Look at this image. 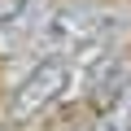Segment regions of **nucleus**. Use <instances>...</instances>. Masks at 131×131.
I'll return each instance as SVG.
<instances>
[{
    "label": "nucleus",
    "instance_id": "2",
    "mask_svg": "<svg viewBox=\"0 0 131 131\" xmlns=\"http://www.w3.org/2000/svg\"><path fill=\"white\" fill-rule=\"evenodd\" d=\"M127 83H131V61H127V57H109V52H105V57L92 66V79H88L92 109L101 114V109H105V105H109V101H114Z\"/></svg>",
    "mask_w": 131,
    "mask_h": 131
},
{
    "label": "nucleus",
    "instance_id": "1",
    "mask_svg": "<svg viewBox=\"0 0 131 131\" xmlns=\"http://www.w3.org/2000/svg\"><path fill=\"white\" fill-rule=\"evenodd\" d=\"M74 57H66V52H48V57H39L35 61V70L18 83V92H13V105H9V118L13 122H31L35 114H44L57 96H66V88H70V79H74Z\"/></svg>",
    "mask_w": 131,
    "mask_h": 131
},
{
    "label": "nucleus",
    "instance_id": "3",
    "mask_svg": "<svg viewBox=\"0 0 131 131\" xmlns=\"http://www.w3.org/2000/svg\"><path fill=\"white\" fill-rule=\"evenodd\" d=\"M92 131H131V83L101 109V118H96Z\"/></svg>",
    "mask_w": 131,
    "mask_h": 131
}]
</instances>
